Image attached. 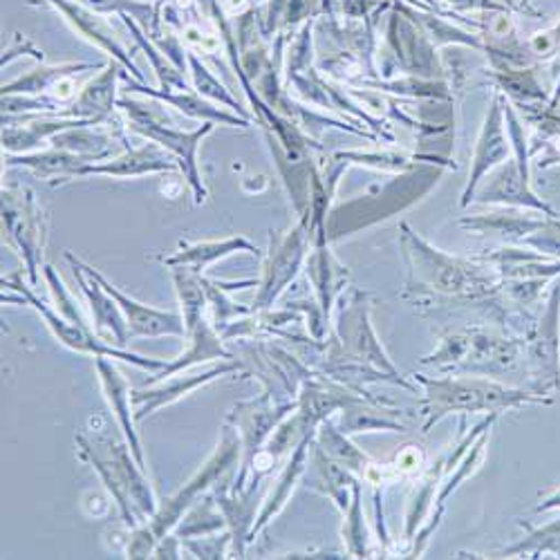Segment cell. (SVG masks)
Wrapping results in <instances>:
<instances>
[{"label":"cell","instance_id":"obj_1","mask_svg":"<svg viewBox=\"0 0 560 560\" xmlns=\"http://www.w3.org/2000/svg\"><path fill=\"white\" fill-rule=\"evenodd\" d=\"M433 388V401L444 415L451 408H464V410H478V408H495V406H513L523 397L521 393H509L493 384H480V382H453V384H429Z\"/></svg>","mask_w":560,"mask_h":560},{"label":"cell","instance_id":"obj_2","mask_svg":"<svg viewBox=\"0 0 560 560\" xmlns=\"http://www.w3.org/2000/svg\"><path fill=\"white\" fill-rule=\"evenodd\" d=\"M97 283L104 288V292L115 299L121 307V312L126 314V325H128V335L130 337H160V335H184V328L177 316L166 314V312H158L153 307H147L142 303H137L128 296H124L121 292H117L113 285H108L106 280L90 267H83Z\"/></svg>","mask_w":560,"mask_h":560},{"label":"cell","instance_id":"obj_3","mask_svg":"<svg viewBox=\"0 0 560 560\" xmlns=\"http://www.w3.org/2000/svg\"><path fill=\"white\" fill-rule=\"evenodd\" d=\"M97 365H100V372H102V382H104V388L108 393V399H110L113 408L117 410L119 422H121V427H124V431L130 440L135 459H137L139 466H144L142 448H139V442H137V435H135V429H132V419H130V395H128L126 382L119 377V372L113 365H108L102 357H97Z\"/></svg>","mask_w":560,"mask_h":560},{"label":"cell","instance_id":"obj_4","mask_svg":"<svg viewBox=\"0 0 560 560\" xmlns=\"http://www.w3.org/2000/svg\"><path fill=\"white\" fill-rule=\"evenodd\" d=\"M81 285L88 294V299L92 301V312H95L97 316V328L104 332L108 330V339H113L115 346H124L126 343V320L119 316V312L110 305V301L102 294V290L95 285V290H92V285L83 283Z\"/></svg>","mask_w":560,"mask_h":560},{"label":"cell","instance_id":"obj_5","mask_svg":"<svg viewBox=\"0 0 560 560\" xmlns=\"http://www.w3.org/2000/svg\"><path fill=\"white\" fill-rule=\"evenodd\" d=\"M52 3L68 16V21L74 23V27H79L81 34H85V36L92 38V40H97L100 45H104V48H108L113 55H117L121 61H126V57L121 55L119 45L115 43L113 34H110L104 25H97L95 19H92L90 14H85L83 10H79V8H74V5H68L66 0H52ZM126 63H128V61H126ZM128 66H130V63H128Z\"/></svg>","mask_w":560,"mask_h":560},{"label":"cell","instance_id":"obj_6","mask_svg":"<svg viewBox=\"0 0 560 560\" xmlns=\"http://www.w3.org/2000/svg\"><path fill=\"white\" fill-rule=\"evenodd\" d=\"M144 130H147V135H151V137H155V139H160V142H164V147L168 144L179 158H184L186 162H189L191 166H194V151H196V142L198 139L202 137V132L205 130H209V126L202 130V132H196V135H191V137H186V135H175V132H171V130H164L162 126H155V124H144L142 126ZM196 168V166H194Z\"/></svg>","mask_w":560,"mask_h":560},{"label":"cell","instance_id":"obj_7","mask_svg":"<svg viewBox=\"0 0 560 560\" xmlns=\"http://www.w3.org/2000/svg\"><path fill=\"white\" fill-rule=\"evenodd\" d=\"M229 370H231V365H222V368H215V370L207 372V375H198V377H194V380H189V382H179L177 386L164 388V390H160V393H147V395L153 399V404H149V406H147V408H142V410H137L135 419H142V417H144L149 410H153V408L162 406L164 401H171V399H175V397L184 395L186 390H194L196 386H200V384H205V382L213 380L215 375H222V372H229Z\"/></svg>","mask_w":560,"mask_h":560},{"label":"cell","instance_id":"obj_8","mask_svg":"<svg viewBox=\"0 0 560 560\" xmlns=\"http://www.w3.org/2000/svg\"><path fill=\"white\" fill-rule=\"evenodd\" d=\"M252 249L254 252V247L247 243V241H226V243H215V245H198V247H194L191 252H186V254H182V256H177V258H173V260H168L171 265L173 262H186V265H196V267H200V265H207L209 260H213V258H218V256H224V254H229V252H233V249Z\"/></svg>","mask_w":560,"mask_h":560}]
</instances>
